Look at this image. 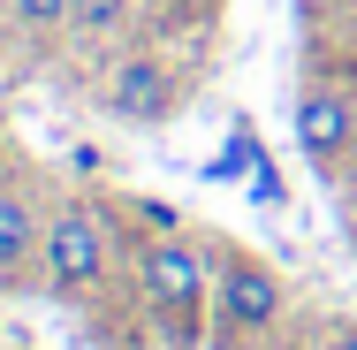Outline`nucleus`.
<instances>
[{
  "instance_id": "obj_1",
  "label": "nucleus",
  "mask_w": 357,
  "mask_h": 350,
  "mask_svg": "<svg viewBox=\"0 0 357 350\" xmlns=\"http://www.w3.org/2000/svg\"><path fill=\"white\" fill-rule=\"evenodd\" d=\"M130 282H137L144 320L175 350H198L213 335V244L183 228H152L144 244H130Z\"/></svg>"
},
{
  "instance_id": "obj_2",
  "label": "nucleus",
  "mask_w": 357,
  "mask_h": 350,
  "mask_svg": "<svg viewBox=\"0 0 357 350\" xmlns=\"http://www.w3.org/2000/svg\"><path fill=\"white\" fill-rule=\"evenodd\" d=\"M122 259H130V244H122V221L114 206H99L91 191H61L54 206H46V236H38V289H54V297H99L107 282L122 275Z\"/></svg>"
},
{
  "instance_id": "obj_3",
  "label": "nucleus",
  "mask_w": 357,
  "mask_h": 350,
  "mask_svg": "<svg viewBox=\"0 0 357 350\" xmlns=\"http://www.w3.org/2000/svg\"><path fill=\"white\" fill-rule=\"evenodd\" d=\"M289 320V282L274 259L243 251V244H213V350H274Z\"/></svg>"
},
{
  "instance_id": "obj_4",
  "label": "nucleus",
  "mask_w": 357,
  "mask_h": 350,
  "mask_svg": "<svg viewBox=\"0 0 357 350\" xmlns=\"http://www.w3.org/2000/svg\"><path fill=\"white\" fill-rule=\"evenodd\" d=\"M183 99H190L183 69H175L167 54H152V46H122V54H107V69H99V107H107L114 122L160 130V122L183 115Z\"/></svg>"
},
{
  "instance_id": "obj_5",
  "label": "nucleus",
  "mask_w": 357,
  "mask_h": 350,
  "mask_svg": "<svg viewBox=\"0 0 357 350\" xmlns=\"http://www.w3.org/2000/svg\"><path fill=\"white\" fill-rule=\"evenodd\" d=\"M289 130H296V152H304L312 175L342 183V175L357 168V92H350V84H335V76H304Z\"/></svg>"
},
{
  "instance_id": "obj_6",
  "label": "nucleus",
  "mask_w": 357,
  "mask_h": 350,
  "mask_svg": "<svg viewBox=\"0 0 357 350\" xmlns=\"http://www.w3.org/2000/svg\"><path fill=\"white\" fill-rule=\"evenodd\" d=\"M46 191L23 168H0V289L38 282V236H46Z\"/></svg>"
},
{
  "instance_id": "obj_7",
  "label": "nucleus",
  "mask_w": 357,
  "mask_h": 350,
  "mask_svg": "<svg viewBox=\"0 0 357 350\" xmlns=\"http://www.w3.org/2000/svg\"><path fill=\"white\" fill-rule=\"evenodd\" d=\"M0 8H8V31H15L23 46H61L76 0H0Z\"/></svg>"
},
{
  "instance_id": "obj_8",
  "label": "nucleus",
  "mask_w": 357,
  "mask_h": 350,
  "mask_svg": "<svg viewBox=\"0 0 357 350\" xmlns=\"http://www.w3.org/2000/svg\"><path fill=\"white\" fill-rule=\"evenodd\" d=\"M137 0H76L69 8V46H114L130 31Z\"/></svg>"
},
{
  "instance_id": "obj_9",
  "label": "nucleus",
  "mask_w": 357,
  "mask_h": 350,
  "mask_svg": "<svg viewBox=\"0 0 357 350\" xmlns=\"http://www.w3.org/2000/svg\"><path fill=\"white\" fill-rule=\"evenodd\" d=\"M319 350H357V328H327V335H319Z\"/></svg>"
},
{
  "instance_id": "obj_10",
  "label": "nucleus",
  "mask_w": 357,
  "mask_h": 350,
  "mask_svg": "<svg viewBox=\"0 0 357 350\" xmlns=\"http://www.w3.org/2000/svg\"><path fill=\"white\" fill-rule=\"evenodd\" d=\"M342 8H357V0H304V15H342Z\"/></svg>"
},
{
  "instance_id": "obj_11",
  "label": "nucleus",
  "mask_w": 357,
  "mask_h": 350,
  "mask_svg": "<svg viewBox=\"0 0 357 350\" xmlns=\"http://www.w3.org/2000/svg\"><path fill=\"white\" fill-rule=\"evenodd\" d=\"M350 251H357V206H350Z\"/></svg>"
},
{
  "instance_id": "obj_12",
  "label": "nucleus",
  "mask_w": 357,
  "mask_h": 350,
  "mask_svg": "<svg viewBox=\"0 0 357 350\" xmlns=\"http://www.w3.org/2000/svg\"><path fill=\"white\" fill-rule=\"evenodd\" d=\"M274 350H296V343H274Z\"/></svg>"
},
{
  "instance_id": "obj_13",
  "label": "nucleus",
  "mask_w": 357,
  "mask_h": 350,
  "mask_svg": "<svg viewBox=\"0 0 357 350\" xmlns=\"http://www.w3.org/2000/svg\"><path fill=\"white\" fill-rule=\"evenodd\" d=\"M0 23H8V8H0Z\"/></svg>"
}]
</instances>
